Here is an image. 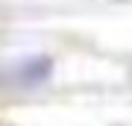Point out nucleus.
I'll return each instance as SVG.
<instances>
[{
  "mask_svg": "<svg viewBox=\"0 0 132 126\" xmlns=\"http://www.w3.org/2000/svg\"><path fill=\"white\" fill-rule=\"evenodd\" d=\"M53 76L50 56H27L0 68V88H35Z\"/></svg>",
  "mask_w": 132,
  "mask_h": 126,
  "instance_id": "nucleus-1",
  "label": "nucleus"
}]
</instances>
